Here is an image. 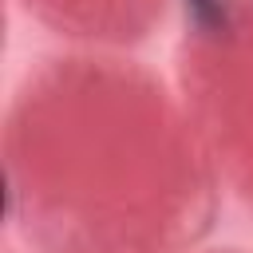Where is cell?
I'll list each match as a JSON object with an SVG mask.
<instances>
[{"label":"cell","instance_id":"1","mask_svg":"<svg viewBox=\"0 0 253 253\" xmlns=\"http://www.w3.org/2000/svg\"><path fill=\"white\" fill-rule=\"evenodd\" d=\"M190 8L198 12L202 24H213V20L221 16V0H190Z\"/></svg>","mask_w":253,"mask_h":253}]
</instances>
